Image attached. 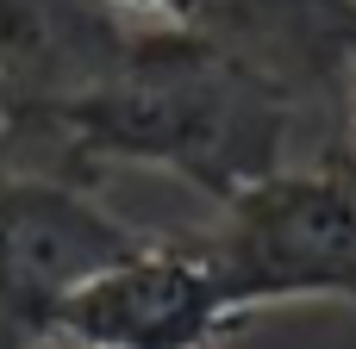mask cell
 Returning a JSON list of instances; mask_svg holds the SVG:
<instances>
[{"label":"cell","instance_id":"obj_1","mask_svg":"<svg viewBox=\"0 0 356 349\" xmlns=\"http://www.w3.org/2000/svg\"><path fill=\"white\" fill-rule=\"evenodd\" d=\"M294 131L300 106L282 87L250 75L194 25L144 19L131 56L13 150H56L69 169H163L207 200H232L288 162Z\"/></svg>","mask_w":356,"mask_h":349},{"label":"cell","instance_id":"obj_2","mask_svg":"<svg viewBox=\"0 0 356 349\" xmlns=\"http://www.w3.org/2000/svg\"><path fill=\"white\" fill-rule=\"evenodd\" d=\"M219 293L238 318L294 300H344L356 306V156H332L238 187L219 200L213 231L194 237Z\"/></svg>","mask_w":356,"mask_h":349},{"label":"cell","instance_id":"obj_3","mask_svg":"<svg viewBox=\"0 0 356 349\" xmlns=\"http://www.w3.org/2000/svg\"><path fill=\"white\" fill-rule=\"evenodd\" d=\"M144 244L69 175L0 162V349H56L63 300Z\"/></svg>","mask_w":356,"mask_h":349},{"label":"cell","instance_id":"obj_4","mask_svg":"<svg viewBox=\"0 0 356 349\" xmlns=\"http://www.w3.org/2000/svg\"><path fill=\"white\" fill-rule=\"evenodd\" d=\"M232 325L244 318L219 293L194 237H150L63 300V343L88 349H207Z\"/></svg>","mask_w":356,"mask_h":349},{"label":"cell","instance_id":"obj_5","mask_svg":"<svg viewBox=\"0 0 356 349\" xmlns=\"http://www.w3.org/2000/svg\"><path fill=\"white\" fill-rule=\"evenodd\" d=\"M144 19L113 0H0V94L6 150L94 94L138 44ZM0 150V156H6Z\"/></svg>","mask_w":356,"mask_h":349},{"label":"cell","instance_id":"obj_6","mask_svg":"<svg viewBox=\"0 0 356 349\" xmlns=\"http://www.w3.org/2000/svg\"><path fill=\"white\" fill-rule=\"evenodd\" d=\"M188 25L294 106H344L356 69V0H194Z\"/></svg>","mask_w":356,"mask_h":349},{"label":"cell","instance_id":"obj_7","mask_svg":"<svg viewBox=\"0 0 356 349\" xmlns=\"http://www.w3.org/2000/svg\"><path fill=\"white\" fill-rule=\"evenodd\" d=\"M113 6H125L131 19H175V25H188L194 12V0H113Z\"/></svg>","mask_w":356,"mask_h":349},{"label":"cell","instance_id":"obj_8","mask_svg":"<svg viewBox=\"0 0 356 349\" xmlns=\"http://www.w3.org/2000/svg\"><path fill=\"white\" fill-rule=\"evenodd\" d=\"M344 150L356 156V69H350V87H344Z\"/></svg>","mask_w":356,"mask_h":349},{"label":"cell","instance_id":"obj_9","mask_svg":"<svg viewBox=\"0 0 356 349\" xmlns=\"http://www.w3.org/2000/svg\"><path fill=\"white\" fill-rule=\"evenodd\" d=\"M0 150H6V94H0Z\"/></svg>","mask_w":356,"mask_h":349},{"label":"cell","instance_id":"obj_10","mask_svg":"<svg viewBox=\"0 0 356 349\" xmlns=\"http://www.w3.org/2000/svg\"><path fill=\"white\" fill-rule=\"evenodd\" d=\"M56 349H88V343H56Z\"/></svg>","mask_w":356,"mask_h":349}]
</instances>
